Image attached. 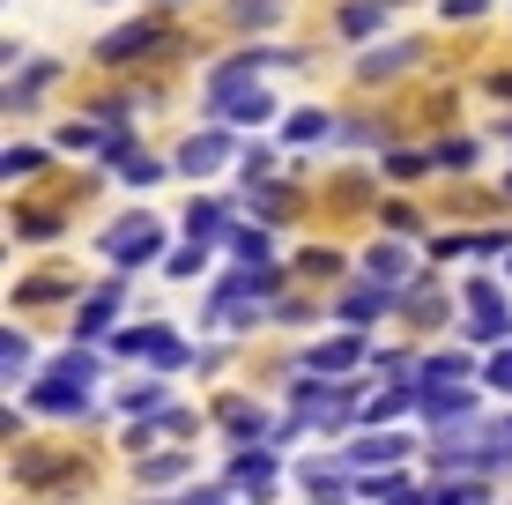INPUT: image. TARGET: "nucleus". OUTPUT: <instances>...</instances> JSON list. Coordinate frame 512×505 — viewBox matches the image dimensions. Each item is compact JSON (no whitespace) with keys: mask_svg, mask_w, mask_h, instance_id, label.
I'll use <instances>...</instances> for the list:
<instances>
[{"mask_svg":"<svg viewBox=\"0 0 512 505\" xmlns=\"http://www.w3.org/2000/svg\"><path fill=\"white\" fill-rule=\"evenodd\" d=\"M290 134H297V142H320L327 119H320V112H297V119H290Z\"/></svg>","mask_w":512,"mask_h":505,"instance_id":"obj_1","label":"nucleus"}]
</instances>
